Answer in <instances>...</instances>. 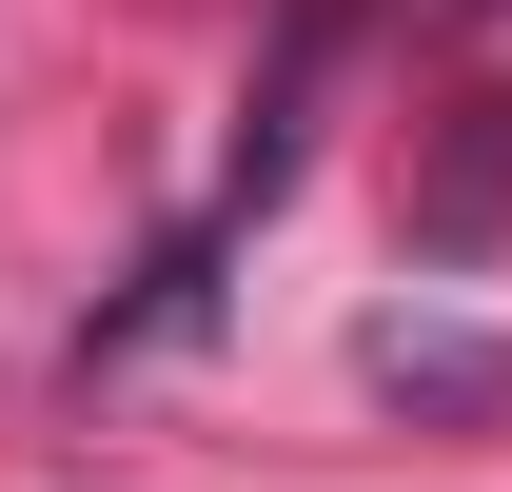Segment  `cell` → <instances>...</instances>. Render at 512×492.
<instances>
[{"label": "cell", "mask_w": 512, "mask_h": 492, "mask_svg": "<svg viewBox=\"0 0 512 492\" xmlns=\"http://www.w3.org/2000/svg\"><path fill=\"white\" fill-rule=\"evenodd\" d=\"M453 20H512V0H453Z\"/></svg>", "instance_id": "3957f363"}, {"label": "cell", "mask_w": 512, "mask_h": 492, "mask_svg": "<svg viewBox=\"0 0 512 492\" xmlns=\"http://www.w3.org/2000/svg\"><path fill=\"white\" fill-rule=\"evenodd\" d=\"M512 217V99H473V119H453V178L414 197V256H473Z\"/></svg>", "instance_id": "6da1fadb"}, {"label": "cell", "mask_w": 512, "mask_h": 492, "mask_svg": "<svg viewBox=\"0 0 512 492\" xmlns=\"http://www.w3.org/2000/svg\"><path fill=\"white\" fill-rule=\"evenodd\" d=\"M394 394H434V414H473V394H512V355H473V335H394Z\"/></svg>", "instance_id": "7a4b0ae2"}]
</instances>
